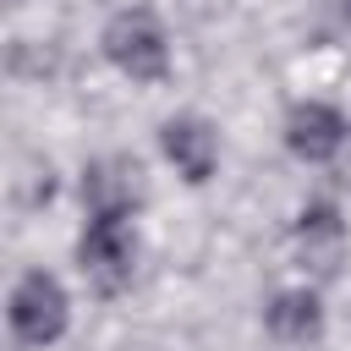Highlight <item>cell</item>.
Listing matches in <instances>:
<instances>
[{
    "mask_svg": "<svg viewBox=\"0 0 351 351\" xmlns=\"http://www.w3.org/2000/svg\"><path fill=\"white\" fill-rule=\"evenodd\" d=\"M165 154L186 181H208L214 159H219V143L197 115H181V121H165Z\"/></svg>",
    "mask_w": 351,
    "mask_h": 351,
    "instance_id": "cell-7",
    "label": "cell"
},
{
    "mask_svg": "<svg viewBox=\"0 0 351 351\" xmlns=\"http://www.w3.org/2000/svg\"><path fill=\"white\" fill-rule=\"evenodd\" d=\"M5 5H22V0H5Z\"/></svg>",
    "mask_w": 351,
    "mask_h": 351,
    "instance_id": "cell-9",
    "label": "cell"
},
{
    "mask_svg": "<svg viewBox=\"0 0 351 351\" xmlns=\"http://www.w3.org/2000/svg\"><path fill=\"white\" fill-rule=\"evenodd\" d=\"M340 252H346V225H340V214H335L329 203H307V208L296 214V258H302V269L335 274Z\"/></svg>",
    "mask_w": 351,
    "mask_h": 351,
    "instance_id": "cell-5",
    "label": "cell"
},
{
    "mask_svg": "<svg viewBox=\"0 0 351 351\" xmlns=\"http://www.w3.org/2000/svg\"><path fill=\"white\" fill-rule=\"evenodd\" d=\"M77 263L82 274L110 296L121 285H132V269H137V230H132V214H93L82 241H77Z\"/></svg>",
    "mask_w": 351,
    "mask_h": 351,
    "instance_id": "cell-1",
    "label": "cell"
},
{
    "mask_svg": "<svg viewBox=\"0 0 351 351\" xmlns=\"http://www.w3.org/2000/svg\"><path fill=\"white\" fill-rule=\"evenodd\" d=\"M66 318H71V307H66L60 280L44 274V269H27L16 280V291H11V329H16V340L22 346H55L66 335Z\"/></svg>",
    "mask_w": 351,
    "mask_h": 351,
    "instance_id": "cell-3",
    "label": "cell"
},
{
    "mask_svg": "<svg viewBox=\"0 0 351 351\" xmlns=\"http://www.w3.org/2000/svg\"><path fill=\"white\" fill-rule=\"evenodd\" d=\"M346 132H351V126H346L340 110H329V104H296L291 121H285V143H291V154L307 159V165L335 159V154L346 148Z\"/></svg>",
    "mask_w": 351,
    "mask_h": 351,
    "instance_id": "cell-4",
    "label": "cell"
},
{
    "mask_svg": "<svg viewBox=\"0 0 351 351\" xmlns=\"http://www.w3.org/2000/svg\"><path fill=\"white\" fill-rule=\"evenodd\" d=\"M104 55H110L132 82H159V77L170 71L165 27H159L148 11H121V16L104 27Z\"/></svg>",
    "mask_w": 351,
    "mask_h": 351,
    "instance_id": "cell-2",
    "label": "cell"
},
{
    "mask_svg": "<svg viewBox=\"0 0 351 351\" xmlns=\"http://www.w3.org/2000/svg\"><path fill=\"white\" fill-rule=\"evenodd\" d=\"M82 197L93 214H132L143 197V170L132 159H99L82 176Z\"/></svg>",
    "mask_w": 351,
    "mask_h": 351,
    "instance_id": "cell-6",
    "label": "cell"
},
{
    "mask_svg": "<svg viewBox=\"0 0 351 351\" xmlns=\"http://www.w3.org/2000/svg\"><path fill=\"white\" fill-rule=\"evenodd\" d=\"M318 329H324V307H318L313 291H280V296H274V307H269V335H274V340L302 346V340H313Z\"/></svg>",
    "mask_w": 351,
    "mask_h": 351,
    "instance_id": "cell-8",
    "label": "cell"
}]
</instances>
